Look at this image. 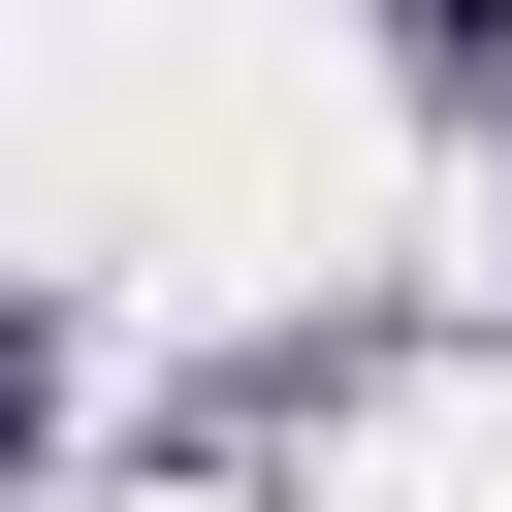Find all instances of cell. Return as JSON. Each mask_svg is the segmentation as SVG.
<instances>
[{"label": "cell", "instance_id": "cell-1", "mask_svg": "<svg viewBox=\"0 0 512 512\" xmlns=\"http://www.w3.org/2000/svg\"><path fill=\"white\" fill-rule=\"evenodd\" d=\"M0 416H32V352H0Z\"/></svg>", "mask_w": 512, "mask_h": 512}]
</instances>
